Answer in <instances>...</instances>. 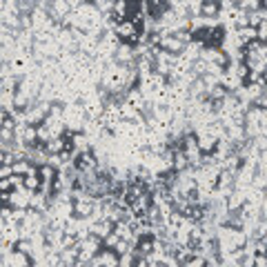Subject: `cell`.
I'll use <instances>...</instances> for the list:
<instances>
[{
	"label": "cell",
	"mask_w": 267,
	"mask_h": 267,
	"mask_svg": "<svg viewBox=\"0 0 267 267\" xmlns=\"http://www.w3.org/2000/svg\"><path fill=\"white\" fill-rule=\"evenodd\" d=\"M236 4H238V7L243 9V11H256V9L261 7L263 2H258V0H238Z\"/></svg>",
	"instance_id": "obj_4"
},
{
	"label": "cell",
	"mask_w": 267,
	"mask_h": 267,
	"mask_svg": "<svg viewBox=\"0 0 267 267\" xmlns=\"http://www.w3.org/2000/svg\"><path fill=\"white\" fill-rule=\"evenodd\" d=\"M258 2H263V4H265V0H258Z\"/></svg>",
	"instance_id": "obj_5"
},
{
	"label": "cell",
	"mask_w": 267,
	"mask_h": 267,
	"mask_svg": "<svg viewBox=\"0 0 267 267\" xmlns=\"http://www.w3.org/2000/svg\"><path fill=\"white\" fill-rule=\"evenodd\" d=\"M34 165L29 163V158H20L16 163H11V174H18V176H27L29 172H34Z\"/></svg>",
	"instance_id": "obj_1"
},
{
	"label": "cell",
	"mask_w": 267,
	"mask_h": 267,
	"mask_svg": "<svg viewBox=\"0 0 267 267\" xmlns=\"http://www.w3.org/2000/svg\"><path fill=\"white\" fill-rule=\"evenodd\" d=\"M98 261H100V265H109V267H116L118 265V254L114 252V249H102V252H98Z\"/></svg>",
	"instance_id": "obj_2"
},
{
	"label": "cell",
	"mask_w": 267,
	"mask_h": 267,
	"mask_svg": "<svg viewBox=\"0 0 267 267\" xmlns=\"http://www.w3.org/2000/svg\"><path fill=\"white\" fill-rule=\"evenodd\" d=\"M22 185H25L29 191L40 189V176H38V169H34V172H29V174H27V176L22 178Z\"/></svg>",
	"instance_id": "obj_3"
}]
</instances>
